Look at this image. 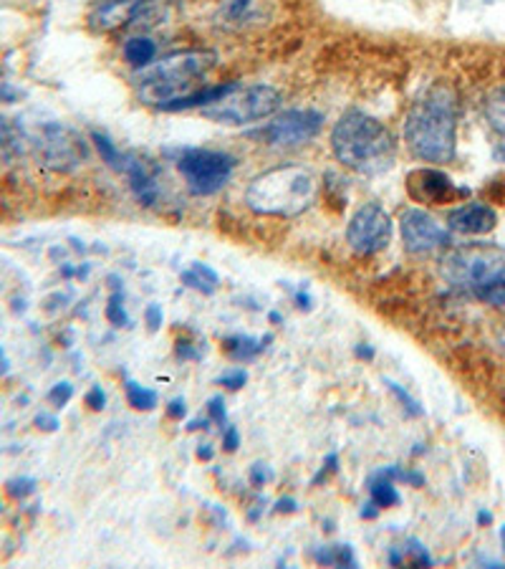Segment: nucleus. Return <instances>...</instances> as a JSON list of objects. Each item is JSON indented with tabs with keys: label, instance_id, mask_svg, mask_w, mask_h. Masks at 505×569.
<instances>
[{
	"label": "nucleus",
	"instance_id": "nucleus-1",
	"mask_svg": "<svg viewBox=\"0 0 505 569\" xmlns=\"http://www.w3.org/2000/svg\"><path fill=\"white\" fill-rule=\"evenodd\" d=\"M458 115V94L450 84H432L414 102L404 122V140L417 160L430 165L455 160Z\"/></svg>",
	"mask_w": 505,
	"mask_h": 569
},
{
	"label": "nucleus",
	"instance_id": "nucleus-5",
	"mask_svg": "<svg viewBox=\"0 0 505 569\" xmlns=\"http://www.w3.org/2000/svg\"><path fill=\"white\" fill-rule=\"evenodd\" d=\"M316 198V177L299 165H278L252 177L245 203L258 215L296 218Z\"/></svg>",
	"mask_w": 505,
	"mask_h": 569
},
{
	"label": "nucleus",
	"instance_id": "nucleus-30",
	"mask_svg": "<svg viewBox=\"0 0 505 569\" xmlns=\"http://www.w3.org/2000/svg\"><path fill=\"white\" fill-rule=\"evenodd\" d=\"M71 397H74V384L69 383H58L51 387V393H48V400L54 403L56 407H66Z\"/></svg>",
	"mask_w": 505,
	"mask_h": 569
},
{
	"label": "nucleus",
	"instance_id": "nucleus-20",
	"mask_svg": "<svg viewBox=\"0 0 505 569\" xmlns=\"http://www.w3.org/2000/svg\"><path fill=\"white\" fill-rule=\"evenodd\" d=\"M183 281L184 286L200 291V294H213L220 284L218 274L210 266H205V264H200V261H195L187 271H183Z\"/></svg>",
	"mask_w": 505,
	"mask_h": 569
},
{
	"label": "nucleus",
	"instance_id": "nucleus-32",
	"mask_svg": "<svg viewBox=\"0 0 505 569\" xmlns=\"http://www.w3.org/2000/svg\"><path fill=\"white\" fill-rule=\"evenodd\" d=\"M207 418L213 420V423H218V425L228 423V413H225V405H223V397H213L207 403Z\"/></svg>",
	"mask_w": 505,
	"mask_h": 569
},
{
	"label": "nucleus",
	"instance_id": "nucleus-14",
	"mask_svg": "<svg viewBox=\"0 0 505 569\" xmlns=\"http://www.w3.org/2000/svg\"><path fill=\"white\" fill-rule=\"evenodd\" d=\"M448 225L450 231L462 233V235H485L498 225V213L485 203H468V205L450 210Z\"/></svg>",
	"mask_w": 505,
	"mask_h": 569
},
{
	"label": "nucleus",
	"instance_id": "nucleus-39",
	"mask_svg": "<svg viewBox=\"0 0 505 569\" xmlns=\"http://www.w3.org/2000/svg\"><path fill=\"white\" fill-rule=\"evenodd\" d=\"M177 360H200V352L190 342H177Z\"/></svg>",
	"mask_w": 505,
	"mask_h": 569
},
{
	"label": "nucleus",
	"instance_id": "nucleus-34",
	"mask_svg": "<svg viewBox=\"0 0 505 569\" xmlns=\"http://www.w3.org/2000/svg\"><path fill=\"white\" fill-rule=\"evenodd\" d=\"M336 468H339V455L329 454V455H326V461H323L322 474L313 478V486H319V484H323V481L332 476V474H336Z\"/></svg>",
	"mask_w": 505,
	"mask_h": 569
},
{
	"label": "nucleus",
	"instance_id": "nucleus-13",
	"mask_svg": "<svg viewBox=\"0 0 505 569\" xmlns=\"http://www.w3.org/2000/svg\"><path fill=\"white\" fill-rule=\"evenodd\" d=\"M122 173L126 175V183H129L132 195L142 205H154L157 203V195H160V187H157V165L147 160V157L137 155V152H126Z\"/></svg>",
	"mask_w": 505,
	"mask_h": 569
},
{
	"label": "nucleus",
	"instance_id": "nucleus-22",
	"mask_svg": "<svg viewBox=\"0 0 505 569\" xmlns=\"http://www.w3.org/2000/svg\"><path fill=\"white\" fill-rule=\"evenodd\" d=\"M92 142H94V147H96V152L102 155V160L112 170H119L122 173V165H124V152L122 150H116V145L104 132H92Z\"/></svg>",
	"mask_w": 505,
	"mask_h": 569
},
{
	"label": "nucleus",
	"instance_id": "nucleus-36",
	"mask_svg": "<svg viewBox=\"0 0 505 569\" xmlns=\"http://www.w3.org/2000/svg\"><path fill=\"white\" fill-rule=\"evenodd\" d=\"M144 322L150 326V332H160L162 326V306L160 304H150L144 312Z\"/></svg>",
	"mask_w": 505,
	"mask_h": 569
},
{
	"label": "nucleus",
	"instance_id": "nucleus-19",
	"mask_svg": "<svg viewBox=\"0 0 505 569\" xmlns=\"http://www.w3.org/2000/svg\"><path fill=\"white\" fill-rule=\"evenodd\" d=\"M313 559L323 567H359V559L354 557V549L349 544L319 546L313 552Z\"/></svg>",
	"mask_w": 505,
	"mask_h": 569
},
{
	"label": "nucleus",
	"instance_id": "nucleus-8",
	"mask_svg": "<svg viewBox=\"0 0 505 569\" xmlns=\"http://www.w3.org/2000/svg\"><path fill=\"white\" fill-rule=\"evenodd\" d=\"M34 145L41 163L56 173H74L89 157V147H86L84 137L61 122L41 125Z\"/></svg>",
	"mask_w": 505,
	"mask_h": 569
},
{
	"label": "nucleus",
	"instance_id": "nucleus-53",
	"mask_svg": "<svg viewBox=\"0 0 505 569\" xmlns=\"http://www.w3.org/2000/svg\"><path fill=\"white\" fill-rule=\"evenodd\" d=\"M390 559H391V564H394V567H400V564H402V557H400L397 552H391Z\"/></svg>",
	"mask_w": 505,
	"mask_h": 569
},
{
	"label": "nucleus",
	"instance_id": "nucleus-51",
	"mask_svg": "<svg viewBox=\"0 0 505 569\" xmlns=\"http://www.w3.org/2000/svg\"><path fill=\"white\" fill-rule=\"evenodd\" d=\"M268 319H271L273 324H281V322H283V316H281V314H278V312H271V314H268Z\"/></svg>",
	"mask_w": 505,
	"mask_h": 569
},
{
	"label": "nucleus",
	"instance_id": "nucleus-9",
	"mask_svg": "<svg viewBox=\"0 0 505 569\" xmlns=\"http://www.w3.org/2000/svg\"><path fill=\"white\" fill-rule=\"evenodd\" d=\"M322 129L323 115H319L316 109H288L283 115L273 116L265 127L251 132V137L273 147H301L319 137Z\"/></svg>",
	"mask_w": 505,
	"mask_h": 569
},
{
	"label": "nucleus",
	"instance_id": "nucleus-18",
	"mask_svg": "<svg viewBox=\"0 0 505 569\" xmlns=\"http://www.w3.org/2000/svg\"><path fill=\"white\" fill-rule=\"evenodd\" d=\"M154 56H157V44L147 38V35H134L124 44V58L129 66L134 69H147L150 64H154Z\"/></svg>",
	"mask_w": 505,
	"mask_h": 569
},
{
	"label": "nucleus",
	"instance_id": "nucleus-45",
	"mask_svg": "<svg viewBox=\"0 0 505 569\" xmlns=\"http://www.w3.org/2000/svg\"><path fill=\"white\" fill-rule=\"evenodd\" d=\"M377 514H379V506L371 501V504H367V506L361 509V519H377Z\"/></svg>",
	"mask_w": 505,
	"mask_h": 569
},
{
	"label": "nucleus",
	"instance_id": "nucleus-46",
	"mask_svg": "<svg viewBox=\"0 0 505 569\" xmlns=\"http://www.w3.org/2000/svg\"><path fill=\"white\" fill-rule=\"evenodd\" d=\"M197 458H200V461H213V448H210V443H203V445L197 448Z\"/></svg>",
	"mask_w": 505,
	"mask_h": 569
},
{
	"label": "nucleus",
	"instance_id": "nucleus-21",
	"mask_svg": "<svg viewBox=\"0 0 505 569\" xmlns=\"http://www.w3.org/2000/svg\"><path fill=\"white\" fill-rule=\"evenodd\" d=\"M485 119H488V125L495 135H500L505 140V86L503 89H493L485 96Z\"/></svg>",
	"mask_w": 505,
	"mask_h": 569
},
{
	"label": "nucleus",
	"instance_id": "nucleus-6",
	"mask_svg": "<svg viewBox=\"0 0 505 569\" xmlns=\"http://www.w3.org/2000/svg\"><path fill=\"white\" fill-rule=\"evenodd\" d=\"M281 109V94L268 84H235L218 102L203 106V115L218 125H248L265 116H273Z\"/></svg>",
	"mask_w": 505,
	"mask_h": 569
},
{
	"label": "nucleus",
	"instance_id": "nucleus-15",
	"mask_svg": "<svg viewBox=\"0 0 505 569\" xmlns=\"http://www.w3.org/2000/svg\"><path fill=\"white\" fill-rule=\"evenodd\" d=\"M147 0H106L96 5L89 15V24L94 31H116L122 25L137 24L139 13L144 8Z\"/></svg>",
	"mask_w": 505,
	"mask_h": 569
},
{
	"label": "nucleus",
	"instance_id": "nucleus-35",
	"mask_svg": "<svg viewBox=\"0 0 505 569\" xmlns=\"http://www.w3.org/2000/svg\"><path fill=\"white\" fill-rule=\"evenodd\" d=\"M271 478H273V474H271V468H268L265 464H255L251 468V484L252 486H265Z\"/></svg>",
	"mask_w": 505,
	"mask_h": 569
},
{
	"label": "nucleus",
	"instance_id": "nucleus-52",
	"mask_svg": "<svg viewBox=\"0 0 505 569\" xmlns=\"http://www.w3.org/2000/svg\"><path fill=\"white\" fill-rule=\"evenodd\" d=\"M8 372V362L3 357V349H0V374H5Z\"/></svg>",
	"mask_w": 505,
	"mask_h": 569
},
{
	"label": "nucleus",
	"instance_id": "nucleus-10",
	"mask_svg": "<svg viewBox=\"0 0 505 569\" xmlns=\"http://www.w3.org/2000/svg\"><path fill=\"white\" fill-rule=\"evenodd\" d=\"M391 218L377 203H367L356 210L346 228V244L359 256H374L391 244Z\"/></svg>",
	"mask_w": 505,
	"mask_h": 569
},
{
	"label": "nucleus",
	"instance_id": "nucleus-29",
	"mask_svg": "<svg viewBox=\"0 0 505 569\" xmlns=\"http://www.w3.org/2000/svg\"><path fill=\"white\" fill-rule=\"evenodd\" d=\"M407 554L412 557L414 567H432V557H430V552L422 546V542L410 539V542H407Z\"/></svg>",
	"mask_w": 505,
	"mask_h": 569
},
{
	"label": "nucleus",
	"instance_id": "nucleus-47",
	"mask_svg": "<svg viewBox=\"0 0 505 569\" xmlns=\"http://www.w3.org/2000/svg\"><path fill=\"white\" fill-rule=\"evenodd\" d=\"M0 99H5V102H15V99H18V92L11 89V86H0Z\"/></svg>",
	"mask_w": 505,
	"mask_h": 569
},
{
	"label": "nucleus",
	"instance_id": "nucleus-33",
	"mask_svg": "<svg viewBox=\"0 0 505 569\" xmlns=\"http://www.w3.org/2000/svg\"><path fill=\"white\" fill-rule=\"evenodd\" d=\"M84 403L92 407V410H96V413L104 410V405H106V393L102 390V384H94L92 390L86 393V397H84Z\"/></svg>",
	"mask_w": 505,
	"mask_h": 569
},
{
	"label": "nucleus",
	"instance_id": "nucleus-38",
	"mask_svg": "<svg viewBox=\"0 0 505 569\" xmlns=\"http://www.w3.org/2000/svg\"><path fill=\"white\" fill-rule=\"evenodd\" d=\"M167 415L173 420H183L187 415V405H184L183 397H174V400L167 403Z\"/></svg>",
	"mask_w": 505,
	"mask_h": 569
},
{
	"label": "nucleus",
	"instance_id": "nucleus-26",
	"mask_svg": "<svg viewBox=\"0 0 505 569\" xmlns=\"http://www.w3.org/2000/svg\"><path fill=\"white\" fill-rule=\"evenodd\" d=\"M106 319L114 326H119V329L129 326V314L124 309V294H122V289H116L109 296V302H106Z\"/></svg>",
	"mask_w": 505,
	"mask_h": 569
},
{
	"label": "nucleus",
	"instance_id": "nucleus-3",
	"mask_svg": "<svg viewBox=\"0 0 505 569\" xmlns=\"http://www.w3.org/2000/svg\"><path fill=\"white\" fill-rule=\"evenodd\" d=\"M213 66H215V54L205 48L170 54L162 61L150 64L147 69L137 71L134 79L139 86V99L144 105L167 109L177 99L195 94L200 89V79Z\"/></svg>",
	"mask_w": 505,
	"mask_h": 569
},
{
	"label": "nucleus",
	"instance_id": "nucleus-2",
	"mask_svg": "<svg viewBox=\"0 0 505 569\" xmlns=\"http://www.w3.org/2000/svg\"><path fill=\"white\" fill-rule=\"evenodd\" d=\"M333 157L352 173L377 177L397 163V140L387 125L359 109L339 116L332 129Z\"/></svg>",
	"mask_w": 505,
	"mask_h": 569
},
{
	"label": "nucleus",
	"instance_id": "nucleus-27",
	"mask_svg": "<svg viewBox=\"0 0 505 569\" xmlns=\"http://www.w3.org/2000/svg\"><path fill=\"white\" fill-rule=\"evenodd\" d=\"M387 387H390L391 395L402 403V407L407 410V413H410V415H412V418H420V415H422V407H420V403H417L414 397L407 395V390H402V387H400L397 383H390V380H387Z\"/></svg>",
	"mask_w": 505,
	"mask_h": 569
},
{
	"label": "nucleus",
	"instance_id": "nucleus-4",
	"mask_svg": "<svg viewBox=\"0 0 505 569\" xmlns=\"http://www.w3.org/2000/svg\"><path fill=\"white\" fill-rule=\"evenodd\" d=\"M442 276L475 299L505 306V248L490 244L460 245L442 258Z\"/></svg>",
	"mask_w": 505,
	"mask_h": 569
},
{
	"label": "nucleus",
	"instance_id": "nucleus-50",
	"mask_svg": "<svg viewBox=\"0 0 505 569\" xmlns=\"http://www.w3.org/2000/svg\"><path fill=\"white\" fill-rule=\"evenodd\" d=\"M493 522V514L490 512H480L478 514V524H480V526H488V524Z\"/></svg>",
	"mask_w": 505,
	"mask_h": 569
},
{
	"label": "nucleus",
	"instance_id": "nucleus-17",
	"mask_svg": "<svg viewBox=\"0 0 505 569\" xmlns=\"http://www.w3.org/2000/svg\"><path fill=\"white\" fill-rule=\"evenodd\" d=\"M271 344V334L265 337H245V334H238V337L225 339V352H228L233 360L248 362L255 360L258 354H263V349Z\"/></svg>",
	"mask_w": 505,
	"mask_h": 569
},
{
	"label": "nucleus",
	"instance_id": "nucleus-37",
	"mask_svg": "<svg viewBox=\"0 0 505 569\" xmlns=\"http://www.w3.org/2000/svg\"><path fill=\"white\" fill-rule=\"evenodd\" d=\"M238 445H241V433L235 425H228L225 430V438H223V448L228 451V454H235L238 451Z\"/></svg>",
	"mask_w": 505,
	"mask_h": 569
},
{
	"label": "nucleus",
	"instance_id": "nucleus-23",
	"mask_svg": "<svg viewBox=\"0 0 505 569\" xmlns=\"http://www.w3.org/2000/svg\"><path fill=\"white\" fill-rule=\"evenodd\" d=\"M124 390L126 400H129V405L134 407V410H152V407L157 405V393L150 390V387H142L134 380H126Z\"/></svg>",
	"mask_w": 505,
	"mask_h": 569
},
{
	"label": "nucleus",
	"instance_id": "nucleus-24",
	"mask_svg": "<svg viewBox=\"0 0 505 569\" xmlns=\"http://www.w3.org/2000/svg\"><path fill=\"white\" fill-rule=\"evenodd\" d=\"M251 8H252V0H225V3L220 5L218 21L225 25L243 24V21L248 18Z\"/></svg>",
	"mask_w": 505,
	"mask_h": 569
},
{
	"label": "nucleus",
	"instance_id": "nucleus-49",
	"mask_svg": "<svg viewBox=\"0 0 505 569\" xmlns=\"http://www.w3.org/2000/svg\"><path fill=\"white\" fill-rule=\"evenodd\" d=\"M493 157L498 160V163H505V140H500L498 145H495Z\"/></svg>",
	"mask_w": 505,
	"mask_h": 569
},
{
	"label": "nucleus",
	"instance_id": "nucleus-31",
	"mask_svg": "<svg viewBox=\"0 0 505 569\" xmlns=\"http://www.w3.org/2000/svg\"><path fill=\"white\" fill-rule=\"evenodd\" d=\"M215 383L223 384V387H228V390H241L243 384L248 383V372L245 370H230V372H225V374H220Z\"/></svg>",
	"mask_w": 505,
	"mask_h": 569
},
{
	"label": "nucleus",
	"instance_id": "nucleus-44",
	"mask_svg": "<svg viewBox=\"0 0 505 569\" xmlns=\"http://www.w3.org/2000/svg\"><path fill=\"white\" fill-rule=\"evenodd\" d=\"M354 354L359 360H371V357H374V349L369 347V344H356Z\"/></svg>",
	"mask_w": 505,
	"mask_h": 569
},
{
	"label": "nucleus",
	"instance_id": "nucleus-25",
	"mask_svg": "<svg viewBox=\"0 0 505 569\" xmlns=\"http://www.w3.org/2000/svg\"><path fill=\"white\" fill-rule=\"evenodd\" d=\"M0 150L21 152L24 150V135L21 129L13 125L11 119L0 115Z\"/></svg>",
	"mask_w": 505,
	"mask_h": 569
},
{
	"label": "nucleus",
	"instance_id": "nucleus-41",
	"mask_svg": "<svg viewBox=\"0 0 505 569\" xmlns=\"http://www.w3.org/2000/svg\"><path fill=\"white\" fill-rule=\"evenodd\" d=\"M400 481H404V484H412V486H425V476L420 474V471H402V478Z\"/></svg>",
	"mask_w": 505,
	"mask_h": 569
},
{
	"label": "nucleus",
	"instance_id": "nucleus-48",
	"mask_svg": "<svg viewBox=\"0 0 505 569\" xmlns=\"http://www.w3.org/2000/svg\"><path fill=\"white\" fill-rule=\"evenodd\" d=\"M210 423L213 420L207 418V420H193V423H187V430H207L210 428Z\"/></svg>",
	"mask_w": 505,
	"mask_h": 569
},
{
	"label": "nucleus",
	"instance_id": "nucleus-43",
	"mask_svg": "<svg viewBox=\"0 0 505 569\" xmlns=\"http://www.w3.org/2000/svg\"><path fill=\"white\" fill-rule=\"evenodd\" d=\"M296 304H299L301 312H309L311 306H313V302H311V296L306 291H299V294H296Z\"/></svg>",
	"mask_w": 505,
	"mask_h": 569
},
{
	"label": "nucleus",
	"instance_id": "nucleus-11",
	"mask_svg": "<svg viewBox=\"0 0 505 569\" xmlns=\"http://www.w3.org/2000/svg\"><path fill=\"white\" fill-rule=\"evenodd\" d=\"M402 244L410 254H432L437 248H448L450 231L427 213V210L410 208L402 213L400 221Z\"/></svg>",
	"mask_w": 505,
	"mask_h": 569
},
{
	"label": "nucleus",
	"instance_id": "nucleus-12",
	"mask_svg": "<svg viewBox=\"0 0 505 569\" xmlns=\"http://www.w3.org/2000/svg\"><path fill=\"white\" fill-rule=\"evenodd\" d=\"M407 193L417 203H432V205H442L462 195H470L468 187H458L450 175L435 167H420L407 175Z\"/></svg>",
	"mask_w": 505,
	"mask_h": 569
},
{
	"label": "nucleus",
	"instance_id": "nucleus-7",
	"mask_svg": "<svg viewBox=\"0 0 505 569\" xmlns=\"http://www.w3.org/2000/svg\"><path fill=\"white\" fill-rule=\"evenodd\" d=\"M174 165L193 195H215L233 177L235 157L205 147H183L174 152Z\"/></svg>",
	"mask_w": 505,
	"mask_h": 569
},
{
	"label": "nucleus",
	"instance_id": "nucleus-28",
	"mask_svg": "<svg viewBox=\"0 0 505 569\" xmlns=\"http://www.w3.org/2000/svg\"><path fill=\"white\" fill-rule=\"evenodd\" d=\"M5 491H8V496H13V499H25L28 494L35 491V481L34 478H13V481L5 484Z\"/></svg>",
	"mask_w": 505,
	"mask_h": 569
},
{
	"label": "nucleus",
	"instance_id": "nucleus-16",
	"mask_svg": "<svg viewBox=\"0 0 505 569\" xmlns=\"http://www.w3.org/2000/svg\"><path fill=\"white\" fill-rule=\"evenodd\" d=\"M369 496H371V501L377 504L379 509H390V506H397L402 501L400 491L394 486V478L390 476L387 468L371 474V478H369Z\"/></svg>",
	"mask_w": 505,
	"mask_h": 569
},
{
	"label": "nucleus",
	"instance_id": "nucleus-40",
	"mask_svg": "<svg viewBox=\"0 0 505 569\" xmlns=\"http://www.w3.org/2000/svg\"><path fill=\"white\" fill-rule=\"evenodd\" d=\"M299 509L296 506V499H291V496H283V499L276 501V506H273V512L276 514H293Z\"/></svg>",
	"mask_w": 505,
	"mask_h": 569
},
{
	"label": "nucleus",
	"instance_id": "nucleus-42",
	"mask_svg": "<svg viewBox=\"0 0 505 569\" xmlns=\"http://www.w3.org/2000/svg\"><path fill=\"white\" fill-rule=\"evenodd\" d=\"M35 425H38L41 430H56L58 418H54V415H46V413H41V415L35 418Z\"/></svg>",
	"mask_w": 505,
	"mask_h": 569
}]
</instances>
